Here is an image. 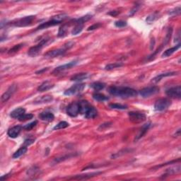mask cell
Here are the masks:
<instances>
[{
    "instance_id": "f546056e",
    "label": "cell",
    "mask_w": 181,
    "mask_h": 181,
    "mask_svg": "<svg viewBox=\"0 0 181 181\" xmlns=\"http://www.w3.org/2000/svg\"><path fill=\"white\" fill-rule=\"evenodd\" d=\"M39 172H40L39 168H38L37 166H33L31 167V168L28 169V171H27V174L28 176L33 177V178H34V177L36 176V175L38 174Z\"/></svg>"
},
{
    "instance_id": "52a82bcc",
    "label": "cell",
    "mask_w": 181,
    "mask_h": 181,
    "mask_svg": "<svg viewBox=\"0 0 181 181\" xmlns=\"http://www.w3.org/2000/svg\"><path fill=\"white\" fill-rule=\"evenodd\" d=\"M86 85L84 84H77L75 85H73L70 88H69L65 91V95L66 96H73L77 95L81 92L83 91Z\"/></svg>"
},
{
    "instance_id": "4316f807",
    "label": "cell",
    "mask_w": 181,
    "mask_h": 181,
    "mask_svg": "<svg viewBox=\"0 0 181 181\" xmlns=\"http://www.w3.org/2000/svg\"><path fill=\"white\" fill-rule=\"evenodd\" d=\"M180 165L179 164V165L176 166L175 167H172L171 168L167 169L166 171L165 175H166V176H168L170 175H173V174H176V173H178L180 172Z\"/></svg>"
},
{
    "instance_id": "f1b7e54d",
    "label": "cell",
    "mask_w": 181,
    "mask_h": 181,
    "mask_svg": "<svg viewBox=\"0 0 181 181\" xmlns=\"http://www.w3.org/2000/svg\"><path fill=\"white\" fill-rule=\"evenodd\" d=\"M93 99L97 101H105L109 99L107 96H105L104 94L96 93L93 94Z\"/></svg>"
},
{
    "instance_id": "8d00e7d4",
    "label": "cell",
    "mask_w": 181,
    "mask_h": 181,
    "mask_svg": "<svg viewBox=\"0 0 181 181\" xmlns=\"http://www.w3.org/2000/svg\"><path fill=\"white\" fill-rule=\"evenodd\" d=\"M122 64H120V63L110 64V65H107L105 66V70H111V69L120 67H122Z\"/></svg>"
},
{
    "instance_id": "d590c367",
    "label": "cell",
    "mask_w": 181,
    "mask_h": 181,
    "mask_svg": "<svg viewBox=\"0 0 181 181\" xmlns=\"http://www.w3.org/2000/svg\"><path fill=\"white\" fill-rule=\"evenodd\" d=\"M33 118V114H31V113H28V114L24 113V114L23 115V116L21 117L19 119H18V120L21 122H24V121H26V120H31Z\"/></svg>"
},
{
    "instance_id": "b9f144b4",
    "label": "cell",
    "mask_w": 181,
    "mask_h": 181,
    "mask_svg": "<svg viewBox=\"0 0 181 181\" xmlns=\"http://www.w3.org/2000/svg\"><path fill=\"white\" fill-rule=\"evenodd\" d=\"M180 13V7H176V8L173 9V10H171V11H170L169 14L171 15H177V14H179Z\"/></svg>"
},
{
    "instance_id": "9c48e42d",
    "label": "cell",
    "mask_w": 181,
    "mask_h": 181,
    "mask_svg": "<svg viewBox=\"0 0 181 181\" xmlns=\"http://www.w3.org/2000/svg\"><path fill=\"white\" fill-rule=\"evenodd\" d=\"M166 93L170 98L180 99L181 97V86L179 85V86L170 88L166 90Z\"/></svg>"
},
{
    "instance_id": "30bf717a",
    "label": "cell",
    "mask_w": 181,
    "mask_h": 181,
    "mask_svg": "<svg viewBox=\"0 0 181 181\" xmlns=\"http://www.w3.org/2000/svg\"><path fill=\"white\" fill-rule=\"evenodd\" d=\"M67 113L71 117H77L80 113L79 103L73 102L68 105L67 108Z\"/></svg>"
},
{
    "instance_id": "d6a6232c",
    "label": "cell",
    "mask_w": 181,
    "mask_h": 181,
    "mask_svg": "<svg viewBox=\"0 0 181 181\" xmlns=\"http://www.w3.org/2000/svg\"><path fill=\"white\" fill-rule=\"evenodd\" d=\"M158 18V14L157 12H155L154 13V14H150L149 16H147L146 21L148 23V24H152V23L155 21Z\"/></svg>"
},
{
    "instance_id": "7a4b0ae2",
    "label": "cell",
    "mask_w": 181,
    "mask_h": 181,
    "mask_svg": "<svg viewBox=\"0 0 181 181\" xmlns=\"http://www.w3.org/2000/svg\"><path fill=\"white\" fill-rule=\"evenodd\" d=\"M74 43H68L67 44L65 45L63 48H60V49H56V50H52L48 51V52L45 54V57L46 58H54L57 57H59L60 55H62L66 52V51L69 50V48H71L73 46Z\"/></svg>"
},
{
    "instance_id": "74e56055",
    "label": "cell",
    "mask_w": 181,
    "mask_h": 181,
    "mask_svg": "<svg viewBox=\"0 0 181 181\" xmlns=\"http://www.w3.org/2000/svg\"><path fill=\"white\" fill-rule=\"evenodd\" d=\"M37 124H38V121L37 120H35V121L32 122L31 123L26 124V125L24 126L23 128H24L25 130H26V131H30V130H31L34 127H35Z\"/></svg>"
},
{
    "instance_id": "ab89813d",
    "label": "cell",
    "mask_w": 181,
    "mask_h": 181,
    "mask_svg": "<svg viewBox=\"0 0 181 181\" xmlns=\"http://www.w3.org/2000/svg\"><path fill=\"white\" fill-rule=\"evenodd\" d=\"M22 46H23V44H18V45H14V46L9 51V54L16 53V52H18V51L22 48Z\"/></svg>"
},
{
    "instance_id": "484cf974",
    "label": "cell",
    "mask_w": 181,
    "mask_h": 181,
    "mask_svg": "<svg viewBox=\"0 0 181 181\" xmlns=\"http://www.w3.org/2000/svg\"><path fill=\"white\" fill-rule=\"evenodd\" d=\"M28 151V148L27 146H24L22 147H21L20 149H18V150L16 151V152L14 153V154H13V158H18L21 157V156L24 155V154H25L26 152H27Z\"/></svg>"
},
{
    "instance_id": "9a60e30c",
    "label": "cell",
    "mask_w": 181,
    "mask_h": 181,
    "mask_svg": "<svg viewBox=\"0 0 181 181\" xmlns=\"http://www.w3.org/2000/svg\"><path fill=\"white\" fill-rule=\"evenodd\" d=\"M53 100L52 96L50 95H45L40 96L37 98L35 101H33L34 104H43V103H48Z\"/></svg>"
},
{
    "instance_id": "2e32d148",
    "label": "cell",
    "mask_w": 181,
    "mask_h": 181,
    "mask_svg": "<svg viewBox=\"0 0 181 181\" xmlns=\"http://www.w3.org/2000/svg\"><path fill=\"white\" fill-rule=\"evenodd\" d=\"M39 118L43 121L51 122L54 119L53 113L50 112H43L39 115Z\"/></svg>"
},
{
    "instance_id": "ee69618b",
    "label": "cell",
    "mask_w": 181,
    "mask_h": 181,
    "mask_svg": "<svg viewBox=\"0 0 181 181\" xmlns=\"http://www.w3.org/2000/svg\"><path fill=\"white\" fill-rule=\"evenodd\" d=\"M100 26V24H94V25L90 26V27H88V31H92V30H94V29H96V28H98Z\"/></svg>"
},
{
    "instance_id": "5bb4252c",
    "label": "cell",
    "mask_w": 181,
    "mask_h": 181,
    "mask_svg": "<svg viewBox=\"0 0 181 181\" xmlns=\"http://www.w3.org/2000/svg\"><path fill=\"white\" fill-rule=\"evenodd\" d=\"M22 127L19 125H16L14 126V127L10 128L9 129L8 132H7V135L9 137L11 138H16L21 131Z\"/></svg>"
},
{
    "instance_id": "1f68e13d",
    "label": "cell",
    "mask_w": 181,
    "mask_h": 181,
    "mask_svg": "<svg viewBox=\"0 0 181 181\" xmlns=\"http://www.w3.org/2000/svg\"><path fill=\"white\" fill-rule=\"evenodd\" d=\"M67 31H68V26L67 24H64V25H62L61 27L59 28V31H58V36L59 37L65 36L66 34L67 33Z\"/></svg>"
},
{
    "instance_id": "f6af8a7d",
    "label": "cell",
    "mask_w": 181,
    "mask_h": 181,
    "mask_svg": "<svg viewBox=\"0 0 181 181\" xmlns=\"http://www.w3.org/2000/svg\"><path fill=\"white\" fill-rule=\"evenodd\" d=\"M138 9H139V6H137V7H135V8H134L131 11H130V13H129V15H131V16H132V15L135 14V13H136L137 12V11L138 10Z\"/></svg>"
},
{
    "instance_id": "83f0119b",
    "label": "cell",
    "mask_w": 181,
    "mask_h": 181,
    "mask_svg": "<svg viewBox=\"0 0 181 181\" xmlns=\"http://www.w3.org/2000/svg\"><path fill=\"white\" fill-rule=\"evenodd\" d=\"M83 28H84V24H81V23H76V25L74 27L71 33L72 35H78L82 31Z\"/></svg>"
},
{
    "instance_id": "7c38bea8",
    "label": "cell",
    "mask_w": 181,
    "mask_h": 181,
    "mask_svg": "<svg viewBox=\"0 0 181 181\" xmlns=\"http://www.w3.org/2000/svg\"><path fill=\"white\" fill-rule=\"evenodd\" d=\"M77 63H78L77 61H73V62H69V63H67V64H65V65L60 66V67H57V68H55V69H54V71H52V73L58 74V73L62 72V71L67 70V69H71V67H74V66L76 65Z\"/></svg>"
},
{
    "instance_id": "836d02e7",
    "label": "cell",
    "mask_w": 181,
    "mask_h": 181,
    "mask_svg": "<svg viewBox=\"0 0 181 181\" xmlns=\"http://www.w3.org/2000/svg\"><path fill=\"white\" fill-rule=\"evenodd\" d=\"M109 107L113 109H117V110H125L127 108V105L119 104V103H110Z\"/></svg>"
},
{
    "instance_id": "4dcf8cb0",
    "label": "cell",
    "mask_w": 181,
    "mask_h": 181,
    "mask_svg": "<svg viewBox=\"0 0 181 181\" xmlns=\"http://www.w3.org/2000/svg\"><path fill=\"white\" fill-rule=\"evenodd\" d=\"M105 84L102 82H95L90 85V87L95 90H101L105 88Z\"/></svg>"
},
{
    "instance_id": "3957f363",
    "label": "cell",
    "mask_w": 181,
    "mask_h": 181,
    "mask_svg": "<svg viewBox=\"0 0 181 181\" xmlns=\"http://www.w3.org/2000/svg\"><path fill=\"white\" fill-rule=\"evenodd\" d=\"M49 40H50V39L49 38L43 39L42 40H41L40 42L37 45H35V46H33V47H32V48H30L29 50H28V55L31 56V57L37 56L38 54L40 52L41 50L44 48L45 45L48 44Z\"/></svg>"
},
{
    "instance_id": "4fadbf2b",
    "label": "cell",
    "mask_w": 181,
    "mask_h": 181,
    "mask_svg": "<svg viewBox=\"0 0 181 181\" xmlns=\"http://www.w3.org/2000/svg\"><path fill=\"white\" fill-rule=\"evenodd\" d=\"M101 172H95V173H87V174L84 175H75L74 177L69 178V180H87V179L91 178L93 177L97 176L98 175L101 174Z\"/></svg>"
},
{
    "instance_id": "8fae6325",
    "label": "cell",
    "mask_w": 181,
    "mask_h": 181,
    "mask_svg": "<svg viewBox=\"0 0 181 181\" xmlns=\"http://www.w3.org/2000/svg\"><path fill=\"white\" fill-rule=\"evenodd\" d=\"M16 89H17V86L16 84L11 85L10 87L8 88V90H7L1 96V102H2V103H4V102H7L8 101V100L11 97V96L15 93Z\"/></svg>"
},
{
    "instance_id": "44dd1931",
    "label": "cell",
    "mask_w": 181,
    "mask_h": 181,
    "mask_svg": "<svg viewBox=\"0 0 181 181\" xmlns=\"http://www.w3.org/2000/svg\"><path fill=\"white\" fill-rule=\"evenodd\" d=\"M54 86V84H52L49 81H46V82H43L42 84L40 85V86L38 88V90L39 92H44L46 90H48L52 88Z\"/></svg>"
},
{
    "instance_id": "7402d4cb",
    "label": "cell",
    "mask_w": 181,
    "mask_h": 181,
    "mask_svg": "<svg viewBox=\"0 0 181 181\" xmlns=\"http://www.w3.org/2000/svg\"><path fill=\"white\" fill-rule=\"evenodd\" d=\"M150 126H151V124L150 123H147V124H144V125L142 126V127L141 128L140 131H139V132L138 135L136 136L135 140L136 141L138 140V139H141V137H144V135L147 132V131H148L149 129Z\"/></svg>"
},
{
    "instance_id": "603a6c76",
    "label": "cell",
    "mask_w": 181,
    "mask_h": 181,
    "mask_svg": "<svg viewBox=\"0 0 181 181\" xmlns=\"http://www.w3.org/2000/svg\"><path fill=\"white\" fill-rule=\"evenodd\" d=\"M180 48V44L179 43V44L176 45L175 46L173 47V48H169L166 51H164L163 53L162 54V57H168L172 55V54L174 53L175 52H176V51Z\"/></svg>"
},
{
    "instance_id": "7dc6e473",
    "label": "cell",
    "mask_w": 181,
    "mask_h": 181,
    "mask_svg": "<svg viewBox=\"0 0 181 181\" xmlns=\"http://www.w3.org/2000/svg\"><path fill=\"white\" fill-rule=\"evenodd\" d=\"M48 69V68H46V69H42V70H40V71H37L36 72V74H41L42 72H43V71H47Z\"/></svg>"
},
{
    "instance_id": "d6986e66",
    "label": "cell",
    "mask_w": 181,
    "mask_h": 181,
    "mask_svg": "<svg viewBox=\"0 0 181 181\" xmlns=\"http://www.w3.org/2000/svg\"><path fill=\"white\" fill-rule=\"evenodd\" d=\"M98 115V111L95 107L90 105L89 108L88 109V110L86 111V113H85V118L87 119H93L96 118Z\"/></svg>"
},
{
    "instance_id": "bcb514c9",
    "label": "cell",
    "mask_w": 181,
    "mask_h": 181,
    "mask_svg": "<svg viewBox=\"0 0 181 181\" xmlns=\"http://www.w3.org/2000/svg\"><path fill=\"white\" fill-rule=\"evenodd\" d=\"M119 14V11H110V12L108 13L109 15H111V16H116V15H118Z\"/></svg>"
},
{
    "instance_id": "6da1fadb",
    "label": "cell",
    "mask_w": 181,
    "mask_h": 181,
    "mask_svg": "<svg viewBox=\"0 0 181 181\" xmlns=\"http://www.w3.org/2000/svg\"><path fill=\"white\" fill-rule=\"evenodd\" d=\"M108 92L110 95L122 99L135 97L137 95V91L134 88L122 86H110L108 88Z\"/></svg>"
},
{
    "instance_id": "60d3db41",
    "label": "cell",
    "mask_w": 181,
    "mask_h": 181,
    "mask_svg": "<svg viewBox=\"0 0 181 181\" xmlns=\"http://www.w3.org/2000/svg\"><path fill=\"white\" fill-rule=\"evenodd\" d=\"M127 25V22L124 21H117L115 22V26L118 28H123L125 27Z\"/></svg>"
},
{
    "instance_id": "c3c4849f",
    "label": "cell",
    "mask_w": 181,
    "mask_h": 181,
    "mask_svg": "<svg viewBox=\"0 0 181 181\" xmlns=\"http://www.w3.org/2000/svg\"><path fill=\"white\" fill-rule=\"evenodd\" d=\"M180 135V129H179L178 131H177V132H175L174 137H179Z\"/></svg>"
},
{
    "instance_id": "5b68a950",
    "label": "cell",
    "mask_w": 181,
    "mask_h": 181,
    "mask_svg": "<svg viewBox=\"0 0 181 181\" xmlns=\"http://www.w3.org/2000/svg\"><path fill=\"white\" fill-rule=\"evenodd\" d=\"M34 18H35V16H25L24 18H19V19L13 21L11 23V25L16 26V27H25V26L31 25Z\"/></svg>"
},
{
    "instance_id": "d4e9b609",
    "label": "cell",
    "mask_w": 181,
    "mask_h": 181,
    "mask_svg": "<svg viewBox=\"0 0 181 181\" xmlns=\"http://www.w3.org/2000/svg\"><path fill=\"white\" fill-rule=\"evenodd\" d=\"M88 77L87 73H79L77 74L74 75L73 77H71V81H74V82H81V81L84 80Z\"/></svg>"
},
{
    "instance_id": "ffe728a7",
    "label": "cell",
    "mask_w": 181,
    "mask_h": 181,
    "mask_svg": "<svg viewBox=\"0 0 181 181\" xmlns=\"http://www.w3.org/2000/svg\"><path fill=\"white\" fill-rule=\"evenodd\" d=\"M176 74H177V72H166V73L160 74L159 75H158V76L154 77V78L152 80V82L153 83H158V82H159L162 79L164 78V77L175 76V75H176Z\"/></svg>"
},
{
    "instance_id": "8992f818",
    "label": "cell",
    "mask_w": 181,
    "mask_h": 181,
    "mask_svg": "<svg viewBox=\"0 0 181 181\" xmlns=\"http://www.w3.org/2000/svg\"><path fill=\"white\" fill-rule=\"evenodd\" d=\"M128 116L130 121L135 124L144 122L146 119V117L144 113L139 112H129L128 113Z\"/></svg>"
},
{
    "instance_id": "ba28073f",
    "label": "cell",
    "mask_w": 181,
    "mask_h": 181,
    "mask_svg": "<svg viewBox=\"0 0 181 181\" xmlns=\"http://www.w3.org/2000/svg\"><path fill=\"white\" fill-rule=\"evenodd\" d=\"M159 88L156 86H148V87L144 88L140 90V95L143 98H149L158 93L159 92Z\"/></svg>"
},
{
    "instance_id": "e0dca14e",
    "label": "cell",
    "mask_w": 181,
    "mask_h": 181,
    "mask_svg": "<svg viewBox=\"0 0 181 181\" xmlns=\"http://www.w3.org/2000/svg\"><path fill=\"white\" fill-rule=\"evenodd\" d=\"M25 112L26 110L24 108H23V107H18V108H16L15 110L11 111L10 116L14 119H19L25 113Z\"/></svg>"
},
{
    "instance_id": "277c9868",
    "label": "cell",
    "mask_w": 181,
    "mask_h": 181,
    "mask_svg": "<svg viewBox=\"0 0 181 181\" xmlns=\"http://www.w3.org/2000/svg\"><path fill=\"white\" fill-rule=\"evenodd\" d=\"M171 105V100L168 99H160L156 101L154 104V110L158 112L163 111Z\"/></svg>"
},
{
    "instance_id": "e575fe53",
    "label": "cell",
    "mask_w": 181,
    "mask_h": 181,
    "mask_svg": "<svg viewBox=\"0 0 181 181\" xmlns=\"http://www.w3.org/2000/svg\"><path fill=\"white\" fill-rule=\"evenodd\" d=\"M69 126V123L65 121H62L58 123L57 124H56L54 126L53 129L54 130H58V129H65V128Z\"/></svg>"
},
{
    "instance_id": "ac0fdd59",
    "label": "cell",
    "mask_w": 181,
    "mask_h": 181,
    "mask_svg": "<svg viewBox=\"0 0 181 181\" xmlns=\"http://www.w3.org/2000/svg\"><path fill=\"white\" fill-rule=\"evenodd\" d=\"M60 24V23L57 21L53 18L52 20L49 21L45 22V23H43V24H40V25L37 28V29L38 30L45 29V28H49V27H50V26H53L57 25V24Z\"/></svg>"
},
{
    "instance_id": "f35d334b",
    "label": "cell",
    "mask_w": 181,
    "mask_h": 181,
    "mask_svg": "<svg viewBox=\"0 0 181 181\" xmlns=\"http://www.w3.org/2000/svg\"><path fill=\"white\" fill-rule=\"evenodd\" d=\"M90 18H91V15H86V16L81 17L80 18L77 19L76 23H81V24H84V23L88 21Z\"/></svg>"
},
{
    "instance_id": "7bdbcfd3",
    "label": "cell",
    "mask_w": 181,
    "mask_h": 181,
    "mask_svg": "<svg viewBox=\"0 0 181 181\" xmlns=\"http://www.w3.org/2000/svg\"><path fill=\"white\" fill-rule=\"evenodd\" d=\"M34 143V139H26L25 141H24V146H29V145H31Z\"/></svg>"
},
{
    "instance_id": "cb8c5ba5",
    "label": "cell",
    "mask_w": 181,
    "mask_h": 181,
    "mask_svg": "<svg viewBox=\"0 0 181 181\" xmlns=\"http://www.w3.org/2000/svg\"><path fill=\"white\" fill-rule=\"evenodd\" d=\"M79 110H80V113L81 114H84L86 113V111L88 110V109L89 108L90 105L88 103V101H82L79 103Z\"/></svg>"
}]
</instances>
